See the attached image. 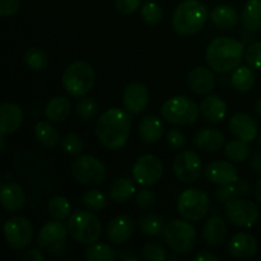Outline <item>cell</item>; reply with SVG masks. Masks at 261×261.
Here are the masks:
<instances>
[{
	"instance_id": "f907efd6",
	"label": "cell",
	"mask_w": 261,
	"mask_h": 261,
	"mask_svg": "<svg viewBox=\"0 0 261 261\" xmlns=\"http://www.w3.org/2000/svg\"><path fill=\"white\" fill-rule=\"evenodd\" d=\"M250 167L256 175L261 176V152H254L250 155Z\"/></svg>"
},
{
	"instance_id": "60d3db41",
	"label": "cell",
	"mask_w": 261,
	"mask_h": 261,
	"mask_svg": "<svg viewBox=\"0 0 261 261\" xmlns=\"http://www.w3.org/2000/svg\"><path fill=\"white\" fill-rule=\"evenodd\" d=\"M140 17H142L143 22H144L145 24L150 25V27L160 24L163 17L162 8H161V5L158 4V3L147 2L142 7Z\"/></svg>"
},
{
	"instance_id": "11a10c76",
	"label": "cell",
	"mask_w": 261,
	"mask_h": 261,
	"mask_svg": "<svg viewBox=\"0 0 261 261\" xmlns=\"http://www.w3.org/2000/svg\"><path fill=\"white\" fill-rule=\"evenodd\" d=\"M5 147H7V143H5L3 135H0V153H3L5 150Z\"/></svg>"
},
{
	"instance_id": "cb8c5ba5",
	"label": "cell",
	"mask_w": 261,
	"mask_h": 261,
	"mask_svg": "<svg viewBox=\"0 0 261 261\" xmlns=\"http://www.w3.org/2000/svg\"><path fill=\"white\" fill-rule=\"evenodd\" d=\"M228 234L226 221L218 216H213L205 221L203 226V240L209 246L217 247L223 244Z\"/></svg>"
},
{
	"instance_id": "6f0895ef",
	"label": "cell",
	"mask_w": 261,
	"mask_h": 261,
	"mask_svg": "<svg viewBox=\"0 0 261 261\" xmlns=\"http://www.w3.org/2000/svg\"><path fill=\"white\" fill-rule=\"evenodd\" d=\"M167 259H170V260H177V256H176V255H171V256H167Z\"/></svg>"
},
{
	"instance_id": "44dd1931",
	"label": "cell",
	"mask_w": 261,
	"mask_h": 261,
	"mask_svg": "<svg viewBox=\"0 0 261 261\" xmlns=\"http://www.w3.org/2000/svg\"><path fill=\"white\" fill-rule=\"evenodd\" d=\"M188 83L193 93L203 96L213 91L216 86V76L212 69L205 68V66H195L189 73Z\"/></svg>"
},
{
	"instance_id": "ee69618b",
	"label": "cell",
	"mask_w": 261,
	"mask_h": 261,
	"mask_svg": "<svg viewBox=\"0 0 261 261\" xmlns=\"http://www.w3.org/2000/svg\"><path fill=\"white\" fill-rule=\"evenodd\" d=\"M157 203V196H155L154 191L148 189L147 186L139 190L135 195V204L140 211H149Z\"/></svg>"
},
{
	"instance_id": "ba28073f",
	"label": "cell",
	"mask_w": 261,
	"mask_h": 261,
	"mask_svg": "<svg viewBox=\"0 0 261 261\" xmlns=\"http://www.w3.org/2000/svg\"><path fill=\"white\" fill-rule=\"evenodd\" d=\"M71 176L78 184L84 186H98L107 177L106 166L93 155H78L70 167Z\"/></svg>"
},
{
	"instance_id": "f6af8a7d",
	"label": "cell",
	"mask_w": 261,
	"mask_h": 261,
	"mask_svg": "<svg viewBox=\"0 0 261 261\" xmlns=\"http://www.w3.org/2000/svg\"><path fill=\"white\" fill-rule=\"evenodd\" d=\"M245 60L254 70H261V41L254 42L245 51Z\"/></svg>"
},
{
	"instance_id": "db71d44e",
	"label": "cell",
	"mask_w": 261,
	"mask_h": 261,
	"mask_svg": "<svg viewBox=\"0 0 261 261\" xmlns=\"http://www.w3.org/2000/svg\"><path fill=\"white\" fill-rule=\"evenodd\" d=\"M255 196H256V199L259 200V203L261 204V178L259 181H257L256 186H255Z\"/></svg>"
},
{
	"instance_id": "5bb4252c",
	"label": "cell",
	"mask_w": 261,
	"mask_h": 261,
	"mask_svg": "<svg viewBox=\"0 0 261 261\" xmlns=\"http://www.w3.org/2000/svg\"><path fill=\"white\" fill-rule=\"evenodd\" d=\"M163 163L157 155L144 154L133 166V178L142 186H152L162 178Z\"/></svg>"
},
{
	"instance_id": "7bdbcfd3",
	"label": "cell",
	"mask_w": 261,
	"mask_h": 261,
	"mask_svg": "<svg viewBox=\"0 0 261 261\" xmlns=\"http://www.w3.org/2000/svg\"><path fill=\"white\" fill-rule=\"evenodd\" d=\"M143 257L148 261H163L167 259V251L160 242H148L142 250Z\"/></svg>"
},
{
	"instance_id": "83f0119b",
	"label": "cell",
	"mask_w": 261,
	"mask_h": 261,
	"mask_svg": "<svg viewBox=\"0 0 261 261\" xmlns=\"http://www.w3.org/2000/svg\"><path fill=\"white\" fill-rule=\"evenodd\" d=\"M251 193V184L246 178H239L237 181L227 185H221L216 190V199L219 203L229 201L231 199L240 198V196H246Z\"/></svg>"
},
{
	"instance_id": "74e56055",
	"label": "cell",
	"mask_w": 261,
	"mask_h": 261,
	"mask_svg": "<svg viewBox=\"0 0 261 261\" xmlns=\"http://www.w3.org/2000/svg\"><path fill=\"white\" fill-rule=\"evenodd\" d=\"M48 214L56 221H65L70 217L71 205L64 196H54L47 204Z\"/></svg>"
},
{
	"instance_id": "7402d4cb",
	"label": "cell",
	"mask_w": 261,
	"mask_h": 261,
	"mask_svg": "<svg viewBox=\"0 0 261 261\" xmlns=\"http://www.w3.org/2000/svg\"><path fill=\"white\" fill-rule=\"evenodd\" d=\"M23 122V111L12 102L0 103V135H9L17 132Z\"/></svg>"
},
{
	"instance_id": "d590c367",
	"label": "cell",
	"mask_w": 261,
	"mask_h": 261,
	"mask_svg": "<svg viewBox=\"0 0 261 261\" xmlns=\"http://www.w3.org/2000/svg\"><path fill=\"white\" fill-rule=\"evenodd\" d=\"M84 257L88 261H114L117 254L110 245L93 242L84 250Z\"/></svg>"
},
{
	"instance_id": "52a82bcc",
	"label": "cell",
	"mask_w": 261,
	"mask_h": 261,
	"mask_svg": "<svg viewBox=\"0 0 261 261\" xmlns=\"http://www.w3.org/2000/svg\"><path fill=\"white\" fill-rule=\"evenodd\" d=\"M68 232L74 241L91 245L102 234V223L91 212H75L68 218Z\"/></svg>"
},
{
	"instance_id": "bcb514c9",
	"label": "cell",
	"mask_w": 261,
	"mask_h": 261,
	"mask_svg": "<svg viewBox=\"0 0 261 261\" xmlns=\"http://www.w3.org/2000/svg\"><path fill=\"white\" fill-rule=\"evenodd\" d=\"M166 142L172 149H181L186 144V135L180 129H170L166 134Z\"/></svg>"
},
{
	"instance_id": "2e32d148",
	"label": "cell",
	"mask_w": 261,
	"mask_h": 261,
	"mask_svg": "<svg viewBox=\"0 0 261 261\" xmlns=\"http://www.w3.org/2000/svg\"><path fill=\"white\" fill-rule=\"evenodd\" d=\"M228 129L236 139L244 140L246 143L254 142L259 133L256 120L246 112L234 114L228 121Z\"/></svg>"
},
{
	"instance_id": "7a4b0ae2",
	"label": "cell",
	"mask_w": 261,
	"mask_h": 261,
	"mask_svg": "<svg viewBox=\"0 0 261 261\" xmlns=\"http://www.w3.org/2000/svg\"><path fill=\"white\" fill-rule=\"evenodd\" d=\"M206 63L217 73L233 71L245 59L242 42L232 37H217L206 47Z\"/></svg>"
},
{
	"instance_id": "836d02e7",
	"label": "cell",
	"mask_w": 261,
	"mask_h": 261,
	"mask_svg": "<svg viewBox=\"0 0 261 261\" xmlns=\"http://www.w3.org/2000/svg\"><path fill=\"white\" fill-rule=\"evenodd\" d=\"M138 228L148 237H157L163 233L165 221L160 216L153 213H145L138 219Z\"/></svg>"
},
{
	"instance_id": "484cf974",
	"label": "cell",
	"mask_w": 261,
	"mask_h": 261,
	"mask_svg": "<svg viewBox=\"0 0 261 261\" xmlns=\"http://www.w3.org/2000/svg\"><path fill=\"white\" fill-rule=\"evenodd\" d=\"M200 112L204 119L211 124H218L223 121L227 115V103L217 94L205 97L200 103Z\"/></svg>"
},
{
	"instance_id": "9f6ffc18",
	"label": "cell",
	"mask_w": 261,
	"mask_h": 261,
	"mask_svg": "<svg viewBox=\"0 0 261 261\" xmlns=\"http://www.w3.org/2000/svg\"><path fill=\"white\" fill-rule=\"evenodd\" d=\"M255 111H256V114L261 117V98L255 103Z\"/></svg>"
},
{
	"instance_id": "91938a15",
	"label": "cell",
	"mask_w": 261,
	"mask_h": 261,
	"mask_svg": "<svg viewBox=\"0 0 261 261\" xmlns=\"http://www.w3.org/2000/svg\"><path fill=\"white\" fill-rule=\"evenodd\" d=\"M259 143H260V147H261V135H260V139H259Z\"/></svg>"
},
{
	"instance_id": "d4e9b609",
	"label": "cell",
	"mask_w": 261,
	"mask_h": 261,
	"mask_svg": "<svg viewBox=\"0 0 261 261\" xmlns=\"http://www.w3.org/2000/svg\"><path fill=\"white\" fill-rule=\"evenodd\" d=\"M165 126L160 117L154 115H147L143 117L138 125V135L142 142L147 144H154L162 138Z\"/></svg>"
},
{
	"instance_id": "ffe728a7",
	"label": "cell",
	"mask_w": 261,
	"mask_h": 261,
	"mask_svg": "<svg viewBox=\"0 0 261 261\" xmlns=\"http://www.w3.org/2000/svg\"><path fill=\"white\" fill-rule=\"evenodd\" d=\"M226 138L224 134L218 129L204 127L196 132L194 135L193 144L196 149L205 153H217L223 148Z\"/></svg>"
},
{
	"instance_id": "f35d334b",
	"label": "cell",
	"mask_w": 261,
	"mask_h": 261,
	"mask_svg": "<svg viewBox=\"0 0 261 261\" xmlns=\"http://www.w3.org/2000/svg\"><path fill=\"white\" fill-rule=\"evenodd\" d=\"M82 201L87 211L94 212V213H99L107 208V198L99 190H87L83 194Z\"/></svg>"
},
{
	"instance_id": "30bf717a",
	"label": "cell",
	"mask_w": 261,
	"mask_h": 261,
	"mask_svg": "<svg viewBox=\"0 0 261 261\" xmlns=\"http://www.w3.org/2000/svg\"><path fill=\"white\" fill-rule=\"evenodd\" d=\"M224 213L231 224L240 228H251L257 222L260 214L256 204L251 200H247L244 196L227 201Z\"/></svg>"
},
{
	"instance_id": "8fae6325",
	"label": "cell",
	"mask_w": 261,
	"mask_h": 261,
	"mask_svg": "<svg viewBox=\"0 0 261 261\" xmlns=\"http://www.w3.org/2000/svg\"><path fill=\"white\" fill-rule=\"evenodd\" d=\"M173 173L176 178L184 184H193L200 178L203 172V162L194 150H182L173 160Z\"/></svg>"
},
{
	"instance_id": "e575fe53",
	"label": "cell",
	"mask_w": 261,
	"mask_h": 261,
	"mask_svg": "<svg viewBox=\"0 0 261 261\" xmlns=\"http://www.w3.org/2000/svg\"><path fill=\"white\" fill-rule=\"evenodd\" d=\"M224 155L228 161L233 163H242L251 155L249 143L244 140H231L224 147Z\"/></svg>"
},
{
	"instance_id": "f5cc1de1",
	"label": "cell",
	"mask_w": 261,
	"mask_h": 261,
	"mask_svg": "<svg viewBox=\"0 0 261 261\" xmlns=\"http://www.w3.org/2000/svg\"><path fill=\"white\" fill-rule=\"evenodd\" d=\"M134 254H135L134 249H124V250H122V252H120L119 257L121 260H126V261L139 260L137 256H134Z\"/></svg>"
},
{
	"instance_id": "8992f818",
	"label": "cell",
	"mask_w": 261,
	"mask_h": 261,
	"mask_svg": "<svg viewBox=\"0 0 261 261\" xmlns=\"http://www.w3.org/2000/svg\"><path fill=\"white\" fill-rule=\"evenodd\" d=\"M162 119L172 125L188 126L199 119L200 107L195 101L186 96H175L168 98L161 109Z\"/></svg>"
},
{
	"instance_id": "f1b7e54d",
	"label": "cell",
	"mask_w": 261,
	"mask_h": 261,
	"mask_svg": "<svg viewBox=\"0 0 261 261\" xmlns=\"http://www.w3.org/2000/svg\"><path fill=\"white\" fill-rule=\"evenodd\" d=\"M209 18L217 28L224 31L232 30L239 23V14H237L236 9H233L231 5L226 4L217 5L216 8H213Z\"/></svg>"
},
{
	"instance_id": "603a6c76",
	"label": "cell",
	"mask_w": 261,
	"mask_h": 261,
	"mask_svg": "<svg viewBox=\"0 0 261 261\" xmlns=\"http://www.w3.org/2000/svg\"><path fill=\"white\" fill-rule=\"evenodd\" d=\"M0 204L9 213L19 212L25 204V193L17 182H8L3 185L0 191Z\"/></svg>"
},
{
	"instance_id": "b9f144b4",
	"label": "cell",
	"mask_w": 261,
	"mask_h": 261,
	"mask_svg": "<svg viewBox=\"0 0 261 261\" xmlns=\"http://www.w3.org/2000/svg\"><path fill=\"white\" fill-rule=\"evenodd\" d=\"M84 148V142L81 135L75 132L68 133L61 139V149L70 155H79Z\"/></svg>"
},
{
	"instance_id": "277c9868",
	"label": "cell",
	"mask_w": 261,
	"mask_h": 261,
	"mask_svg": "<svg viewBox=\"0 0 261 261\" xmlns=\"http://www.w3.org/2000/svg\"><path fill=\"white\" fill-rule=\"evenodd\" d=\"M96 83V71L87 61L76 60L69 64L63 73L61 84L68 94L83 97L91 92Z\"/></svg>"
},
{
	"instance_id": "7dc6e473",
	"label": "cell",
	"mask_w": 261,
	"mask_h": 261,
	"mask_svg": "<svg viewBox=\"0 0 261 261\" xmlns=\"http://www.w3.org/2000/svg\"><path fill=\"white\" fill-rule=\"evenodd\" d=\"M142 0H115V7L120 14L129 15L133 14L140 7Z\"/></svg>"
},
{
	"instance_id": "7c38bea8",
	"label": "cell",
	"mask_w": 261,
	"mask_h": 261,
	"mask_svg": "<svg viewBox=\"0 0 261 261\" xmlns=\"http://www.w3.org/2000/svg\"><path fill=\"white\" fill-rule=\"evenodd\" d=\"M4 237L13 250H24L33 240L32 223L24 217H13L4 224Z\"/></svg>"
},
{
	"instance_id": "8d00e7d4",
	"label": "cell",
	"mask_w": 261,
	"mask_h": 261,
	"mask_svg": "<svg viewBox=\"0 0 261 261\" xmlns=\"http://www.w3.org/2000/svg\"><path fill=\"white\" fill-rule=\"evenodd\" d=\"M24 63L31 70L33 71H43L50 65V59L48 55L43 50L38 47H31L24 53Z\"/></svg>"
},
{
	"instance_id": "4dcf8cb0",
	"label": "cell",
	"mask_w": 261,
	"mask_h": 261,
	"mask_svg": "<svg viewBox=\"0 0 261 261\" xmlns=\"http://www.w3.org/2000/svg\"><path fill=\"white\" fill-rule=\"evenodd\" d=\"M241 23L245 30L257 32L261 30V0H249L241 13Z\"/></svg>"
},
{
	"instance_id": "ac0fdd59",
	"label": "cell",
	"mask_w": 261,
	"mask_h": 261,
	"mask_svg": "<svg viewBox=\"0 0 261 261\" xmlns=\"http://www.w3.org/2000/svg\"><path fill=\"white\" fill-rule=\"evenodd\" d=\"M208 182L214 185H227L239 180V172L233 163L229 161H213L204 170Z\"/></svg>"
},
{
	"instance_id": "d6986e66",
	"label": "cell",
	"mask_w": 261,
	"mask_h": 261,
	"mask_svg": "<svg viewBox=\"0 0 261 261\" xmlns=\"http://www.w3.org/2000/svg\"><path fill=\"white\" fill-rule=\"evenodd\" d=\"M228 254L233 259L247 260L251 259L257 251V241L252 234L246 232H240L233 234L227 245Z\"/></svg>"
},
{
	"instance_id": "c3c4849f",
	"label": "cell",
	"mask_w": 261,
	"mask_h": 261,
	"mask_svg": "<svg viewBox=\"0 0 261 261\" xmlns=\"http://www.w3.org/2000/svg\"><path fill=\"white\" fill-rule=\"evenodd\" d=\"M20 9V0H0V17H12Z\"/></svg>"
},
{
	"instance_id": "681fc988",
	"label": "cell",
	"mask_w": 261,
	"mask_h": 261,
	"mask_svg": "<svg viewBox=\"0 0 261 261\" xmlns=\"http://www.w3.org/2000/svg\"><path fill=\"white\" fill-rule=\"evenodd\" d=\"M45 255L42 251L37 249H30L24 252L23 255V260L24 261H45Z\"/></svg>"
},
{
	"instance_id": "6da1fadb",
	"label": "cell",
	"mask_w": 261,
	"mask_h": 261,
	"mask_svg": "<svg viewBox=\"0 0 261 261\" xmlns=\"http://www.w3.org/2000/svg\"><path fill=\"white\" fill-rule=\"evenodd\" d=\"M132 114L112 107L105 111L96 122V137L106 149L120 150L126 145L132 132Z\"/></svg>"
},
{
	"instance_id": "9c48e42d",
	"label": "cell",
	"mask_w": 261,
	"mask_h": 261,
	"mask_svg": "<svg viewBox=\"0 0 261 261\" xmlns=\"http://www.w3.org/2000/svg\"><path fill=\"white\" fill-rule=\"evenodd\" d=\"M211 198L201 189H186L180 194L177 200L178 214L190 222H199L208 214Z\"/></svg>"
},
{
	"instance_id": "f546056e",
	"label": "cell",
	"mask_w": 261,
	"mask_h": 261,
	"mask_svg": "<svg viewBox=\"0 0 261 261\" xmlns=\"http://www.w3.org/2000/svg\"><path fill=\"white\" fill-rule=\"evenodd\" d=\"M137 188L135 184L127 177L116 178L111 182L109 189V196L112 201L117 204H122L129 201L134 196Z\"/></svg>"
},
{
	"instance_id": "d6a6232c",
	"label": "cell",
	"mask_w": 261,
	"mask_h": 261,
	"mask_svg": "<svg viewBox=\"0 0 261 261\" xmlns=\"http://www.w3.org/2000/svg\"><path fill=\"white\" fill-rule=\"evenodd\" d=\"M256 76H255L254 70L250 66H237L233 70L231 76V83L236 91L241 93L250 92L255 86Z\"/></svg>"
},
{
	"instance_id": "4316f807",
	"label": "cell",
	"mask_w": 261,
	"mask_h": 261,
	"mask_svg": "<svg viewBox=\"0 0 261 261\" xmlns=\"http://www.w3.org/2000/svg\"><path fill=\"white\" fill-rule=\"evenodd\" d=\"M71 102L64 96H55L47 101L45 106V115L50 121H65L71 114Z\"/></svg>"
},
{
	"instance_id": "1f68e13d",
	"label": "cell",
	"mask_w": 261,
	"mask_h": 261,
	"mask_svg": "<svg viewBox=\"0 0 261 261\" xmlns=\"http://www.w3.org/2000/svg\"><path fill=\"white\" fill-rule=\"evenodd\" d=\"M36 139L41 147L53 149L60 143V133L47 121H38L35 127Z\"/></svg>"
},
{
	"instance_id": "5b68a950",
	"label": "cell",
	"mask_w": 261,
	"mask_h": 261,
	"mask_svg": "<svg viewBox=\"0 0 261 261\" xmlns=\"http://www.w3.org/2000/svg\"><path fill=\"white\" fill-rule=\"evenodd\" d=\"M163 240L171 250L177 255H188L194 250L198 240L196 229L190 222L172 219L163 229Z\"/></svg>"
},
{
	"instance_id": "ab89813d",
	"label": "cell",
	"mask_w": 261,
	"mask_h": 261,
	"mask_svg": "<svg viewBox=\"0 0 261 261\" xmlns=\"http://www.w3.org/2000/svg\"><path fill=\"white\" fill-rule=\"evenodd\" d=\"M75 112L79 119L84 120V121H89V120H93L97 116L98 106H97L96 101L92 97L83 96L76 102Z\"/></svg>"
},
{
	"instance_id": "816d5d0a",
	"label": "cell",
	"mask_w": 261,
	"mask_h": 261,
	"mask_svg": "<svg viewBox=\"0 0 261 261\" xmlns=\"http://www.w3.org/2000/svg\"><path fill=\"white\" fill-rule=\"evenodd\" d=\"M194 260L195 261H218L219 257L216 256L214 254L209 251H200L199 254H196L194 256Z\"/></svg>"
},
{
	"instance_id": "9a60e30c",
	"label": "cell",
	"mask_w": 261,
	"mask_h": 261,
	"mask_svg": "<svg viewBox=\"0 0 261 261\" xmlns=\"http://www.w3.org/2000/svg\"><path fill=\"white\" fill-rule=\"evenodd\" d=\"M149 89L142 82H132L122 93V105L133 115H139L149 105Z\"/></svg>"
},
{
	"instance_id": "4fadbf2b",
	"label": "cell",
	"mask_w": 261,
	"mask_h": 261,
	"mask_svg": "<svg viewBox=\"0 0 261 261\" xmlns=\"http://www.w3.org/2000/svg\"><path fill=\"white\" fill-rule=\"evenodd\" d=\"M68 227L64 226L61 221H51L43 224L37 236V245L41 250L50 254L61 251L68 240Z\"/></svg>"
},
{
	"instance_id": "680465c9",
	"label": "cell",
	"mask_w": 261,
	"mask_h": 261,
	"mask_svg": "<svg viewBox=\"0 0 261 261\" xmlns=\"http://www.w3.org/2000/svg\"><path fill=\"white\" fill-rule=\"evenodd\" d=\"M2 188H3V182H2V178H0V191H2Z\"/></svg>"
},
{
	"instance_id": "e0dca14e",
	"label": "cell",
	"mask_w": 261,
	"mask_h": 261,
	"mask_svg": "<svg viewBox=\"0 0 261 261\" xmlns=\"http://www.w3.org/2000/svg\"><path fill=\"white\" fill-rule=\"evenodd\" d=\"M135 231L134 221L127 214H120L109 222L106 236L111 244L121 245L129 241Z\"/></svg>"
},
{
	"instance_id": "3957f363",
	"label": "cell",
	"mask_w": 261,
	"mask_h": 261,
	"mask_svg": "<svg viewBox=\"0 0 261 261\" xmlns=\"http://www.w3.org/2000/svg\"><path fill=\"white\" fill-rule=\"evenodd\" d=\"M209 15L206 7L199 0H184L173 12L172 27L180 36H193L203 30Z\"/></svg>"
}]
</instances>
